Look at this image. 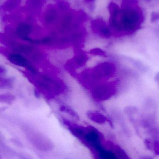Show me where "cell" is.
I'll use <instances>...</instances> for the list:
<instances>
[{
    "label": "cell",
    "mask_w": 159,
    "mask_h": 159,
    "mask_svg": "<svg viewBox=\"0 0 159 159\" xmlns=\"http://www.w3.org/2000/svg\"><path fill=\"white\" fill-rule=\"evenodd\" d=\"M115 89L111 86H101L96 91L97 95L101 99L108 98L114 93Z\"/></svg>",
    "instance_id": "6da1fadb"
},
{
    "label": "cell",
    "mask_w": 159,
    "mask_h": 159,
    "mask_svg": "<svg viewBox=\"0 0 159 159\" xmlns=\"http://www.w3.org/2000/svg\"><path fill=\"white\" fill-rule=\"evenodd\" d=\"M9 58L11 62L15 65L21 67H26L28 65V61L26 59L20 55L13 54L9 57Z\"/></svg>",
    "instance_id": "7a4b0ae2"
},
{
    "label": "cell",
    "mask_w": 159,
    "mask_h": 159,
    "mask_svg": "<svg viewBox=\"0 0 159 159\" xmlns=\"http://www.w3.org/2000/svg\"><path fill=\"white\" fill-rule=\"evenodd\" d=\"M111 149L115 154L118 159H131L125 151L118 145L112 143Z\"/></svg>",
    "instance_id": "3957f363"
},
{
    "label": "cell",
    "mask_w": 159,
    "mask_h": 159,
    "mask_svg": "<svg viewBox=\"0 0 159 159\" xmlns=\"http://www.w3.org/2000/svg\"><path fill=\"white\" fill-rule=\"evenodd\" d=\"M90 117L92 120L100 124H103L106 121V118L101 114H92Z\"/></svg>",
    "instance_id": "277c9868"
},
{
    "label": "cell",
    "mask_w": 159,
    "mask_h": 159,
    "mask_svg": "<svg viewBox=\"0 0 159 159\" xmlns=\"http://www.w3.org/2000/svg\"><path fill=\"white\" fill-rule=\"evenodd\" d=\"M153 151L155 155L159 156V141L158 140H155L153 141Z\"/></svg>",
    "instance_id": "5b68a950"
},
{
    "label": "cell",
    "mask_w": 159,
    "mask_h": 159,
    "mask_svg": "<svg viewBox=\"0 0 159 159\" xmlns=\"http://www.w3.org/2000/svg\"><path fill=\"white\" fill-rule=\"evenodd\" d=\"M153 144L152 142L150 139H146L144 141V144L146 148L149 150L153 151Z\"/></svg>",
    "instance_id": "8992f818"
},
{
    "label": "cell",
    "mask_w": 159,
    "mask_h": 159,
    "mask_svg": "<svg viewBox=\"0 0 159 159\" xmlns=\"http://www.w3.org/2000/svg\"><path fill=\"white\" fill-rule=\"evenodd\" d=\"M140 159H154L153 158L149 157H141Z\"/></svg>",
    "instance_id": "52a82bcc"
},
{
    "label": "cell",
    "mask_w": 159,
    "mask_h": 159,
    "mask_svg": "<svg viewBox=\"0 0 159 159\" xmlns=\"http://www.w3.org/2000/svg\"><path fill=\"white\" fill-rule=\"evenodd\" d=\"M158 80L159 83V76H158Z\"/></svg>",
    "instance_id": "ba28073f"
}]
</instances>
